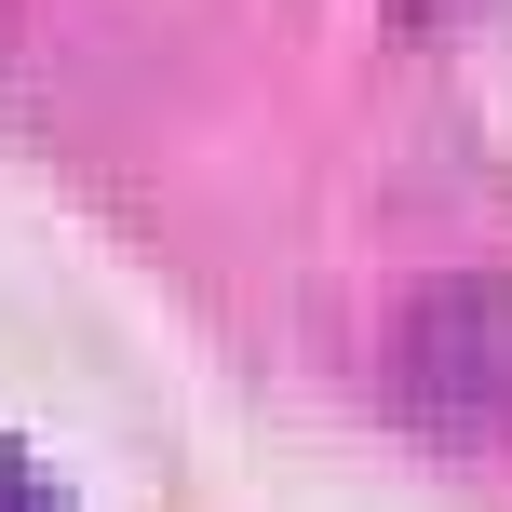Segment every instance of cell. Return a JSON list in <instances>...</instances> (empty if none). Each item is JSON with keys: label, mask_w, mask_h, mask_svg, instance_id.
Returning <instances> with one entry per match:
<instances>
[{"label": "cell", "mask_w": 512, "mask_h": 512, "mask_svg": "<svg viewBox=\"0 0 512 512\" xmlns=\"http://www.w3.org/2000/svg\"><path fill=\"white\" fill-rule=\"evenodd\" d=\"M391 418L432 445H512V270H459L391 324Z\"/></svg>", "instance_id": "6da1fadb"}, {"label": "cell", "mask_w": 512, "mask_h": 512, "mask_svg": "<svg viewBox=\"0 0 512 512\" xmlns=\"http://www.w3.org/2000/svg\"><path fill=\"white\" fill-rule=\"evenodd\" d=\"M0 512H68V486H54V472L27 459L14 432H0Z\"/></svg>", "instance_id": "7a4b0ae2"}]
</instances>
